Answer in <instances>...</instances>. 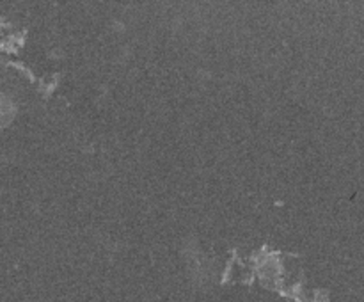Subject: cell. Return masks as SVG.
<instances>
[{"mask_svg":"<svg viewBox=\"0 0 364 302\" xmlns=\"http://www.w3.org/2000/svg\"><path fill=\"white\" fill-rule=\"evenodd\" d=\"M11 116H13V105L6 96L0 95V126H4L11 119Z\"/></svg>","mask_w":364,"mask_h":302,"instance_id":"cell-1","label":"cell"}]
</instances>
